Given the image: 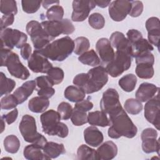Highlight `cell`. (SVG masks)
<instances>
[{
	"label": "cell",
	"instance_id": "obj_31",
	"mask_svg": "<svg viewBox=\"0 0 160 160\" xmlns=\"http://www.w3.org/2000/svg\"><path fill=\"white\" fill-rule=\"evenodd\" d=\"M137 82L136 76L133 74H128L122 76L118 81L119 86L126 92L132 91Z\"/></svg>",
	"mask_w": 160,
	"mask_h": 160
},
{
	"label": "cell",
	"instance_id": "obj_58",
	"mask_svg": "<svg viewBox=\"0 0 160 160\" xmlns=\"http://www.w3.org/2000/svg\"><path fill=\"white\" fill-rule=\"evenodd\" d=\"M4 119L2 118H1V123H2V128H1V132H2V131H4V128H5V124H4Z\"/></svg>",
	"mask_w": 160,
	"mask_h": 160
},
{
	"label": "cell",
	"instance_id": "obj_2",
	"mask_svg": "<svg viewBox=\"0 0 160 160\" xmlns=\"http://www.w3.org/2000/svg\"><path fill=\"white\" fill-rule=\"evenodd\" d=\"M74 42L69 36H65L49 43L44 48L36 50L52 61H62L74 51Z\"/></svg>",
	"mask_w": 160,
	"mask_h": 160
},
{
	"label": "cell",
	"instance_id": "obj_37",
	"mask_svg": "<svg viewBox=\"0 0 160 160\" xmlns=\"http://www.w3.org/2000/svg\"><path fill=\"white\" fill-rule=\"evenodd\" d=\"M63 16V8L59 4L51 6L46 13V16L49 21H60L62 19Z\"/></svg>",
	"mask_w": 160,
	"mask_h": 160
},
{
	"label": "cell",
	"instance_id": "obj_9",
	"mask_svg": "<svg viewBox=\"0 0 160 160\" xmlns=\"http://www.w3.org/2000/svg\"><path fill=\"white\" fill-rule=\"evenodd\" d=\"M26 32L30 36L35 50H40L48 46L52 39L37 21H31L26 25Z\"/></svg>",
	"mask_w": 160,
	"mask_h": 160
},
{
	"label": "cell",
	"instance_id": "obj_49",
	"mask_svg": "<svg viewBox=\"0 0 160 160\" xmlns=\"http://www.w3.org/2000/svg\"><path fill=\"white\" fill-rule=\"evenodd\" d=\"M127 39L131 44H132L139 39L142 38V35L140 31L136 29H129L127 32Z\"/></svg>",
	"mask_w": 160,
	"mask_h": 160
},
{
	"label": "cell",
	"instance_id": "obj_57",
	"mask_svg": "<svg viewBox=\"0 0 160 160\" xmlns=\"http://www.w3.org/2000/svg\"><path fill=\"white\" fill-rule=\"evenodd\" d=\"M94 2L97 6L102 8H106L111 3V1H103V0H95Z\"/></svg>",
	"mask_w": 160,
	"mask_h": 160
},
{
	"label": "cell",
	"instance_id": "obj_54",
	"mask_svg": "<svg viewBox=\"0 0 160 160\" xmlns=\"http://www.w3.org/2000/svg\"><path fill=\"white\" fill-rule=\"evenodd\" d=\"M55 93V90L52 87H46L41 89H39L38 91V95L39 96L44 97L46 98H51Z\"/></svg>",
	"mask_w": 160,
	"mask_h": 160
},
{
	"label": "cell",
	"instance_id": "obj_26",
	"mask_svg": "<svg viewBox=\"0 0 160 160\" xmlns=\"http://www.w3.org/2000/svg\"><path fill=\"white\" fill-rule=\"evenodd\" d=\"M49 105L48 98L42 96L34 97L31 99L28 102V108L33 112L40 113L45 111Z\"/></svg>",
	"mask_w": 160,
	"mask_h": 160
},
{
	"label": "cell",
	"instance_id": "obj_28",
	"mask_svg": "<svg viewBox=\"0 0 160 160\" xmlns=\"http://www.w3.org/2000/svg\"><path fill=\"white\" fill-rule=\"evenodd\" d=\"M109 41L111 46L116 49L131 47V43L125 37L124 34L119 31H116L112 33L109 38Z\"/></svg>",
	"mask_w": 160,
	"mask_h": 160
},
{
	"label": "cell",
	"instance_id": "obj_24",
	"mask_svg": "<svg viewBox=\"0 0 160 160\" xmlns=\"http://www.w3.org/2000/svg\"><path fill=\"white\" fill-rule=\"evenodd\" d=\"M88 122L90 125L106 127L109 126V121L106 114L102 111L89 112L88 114Z\"/></svg>",
	"mask_w": 160,
	"mask_h": 160
},
{
	"label": "cell",
	"instance_id": "obj_47",
	"mask_svg": "<svg viewBox=\"0 0 160 160\" xmlns=\"http://www.w3.org/2000/svg\"><path fill=\"white\" fill-rule=\"evenodd\" d=\"M131 8L129 15L133 18L139 16L143 11V4L139 1H131Z\"/></svg>",
	"mask_w": 160,
	"mask_h": 160
},
{
	"label": "cell",
	"instance_id": "obj_55",
	"mask_svg": "<svg viewBox=\"0 0 160 160\" xmlns=\"http://www.w3.org/2000/svg\"><path fill=\"white\" fill-rule=\"evenodd\" d=\"M32 52V49L29 44L26 43L21 48V55L22 58L25 60H28L31 57Z\"/></svg>",
	"mask_w": 160,
	"mask_h": 160
},
{
	"label": "cell",
	"instance_id": "obj_23",
	"mask_svg": "<svg viewBox=\"0 0 160 160\" xmlns=\"http://www.w3.org/2000/svg\"><path fill=\"white\" fill-rule=\"evenodd\" d=\"M23 154L24 158L29 160L51 159L43 152V148L36 144H31L26 146L24 149Z\"/></svg>",
	"mask_w": 160,
	"mask_h": 160
},
{
	"label": "cell",
	"instance_id": "obj_7",
	"mask_svg": "<svg viewBox=\"0 0 160 160\" xmlns=\"http://www.w3.org/2000/svg\"><path fill=\"white\" fill-rule=\"evenodd\" d=\"M88 81L83 88L86 94H91L101 89L108 81V74L103 66H98L89 70Z\"/></svg>",
	"mask_w": 160,
	"mask_h": 160
},
{
	"label": "cell",
	"instance_id": "obj_19",
	"mask_svg": "<svg viewBox=\"0 0 160 160\" xmlns=\"http://www.w3.org/2000/svg\"><path fill=\"white\" fill-rule=\"evenodd\" d=\"M159 88L149 82H143L140 84L136 92V99L140 102H146L154 97L159 92Z\"/></svg>",
	"mask_w": 160,
	"mask_h": 160
},
{
	"label": "cell",
	"instance_id": "obj_32",
	"mask_svg": "<svg viewBox=\"0 0 160 160\" xmlns=\"http://www.w3.org/2000/svg\"><path fill=\"white\" fill-rule=\"evenodd\" d=\"M0 96L6 95L10 93L16 86V82L10 78H8L5 74L1 72L0 73Z\"/></svg>",
	"mask_w": 160,
	"mask_h": 160
},
{
	"label": "cell",
	"instance_id": "obj_27",
	"mask_svg": "<svg viewBox=\"0 0 160 160\" xmlns=\"http://www.w3.org/2000/svg\"><path fill=\"white\" fill-rule=\"evenodd\" d=\"M43 152L50 158L54 159L66 152L65 148L62 143L47 142L43 148Z\"/></svg>",
	"mask_w": 160,
	"mask_h": 160
},
{
	"label": "cell",
	"instance_id": "obj_14",
	"mask_svg": "<svg viewBox=\"0 0 160 160\" xmlns=\"http://www.w3.org/2000/svg\"><path fill=\"white\" fill-rule=\"evenodd\" d=\"M131 8V1L116 0L109 5V14L114 21H121L129 14Z\"/></svg>",
	"mask_w": 160,
	"mask_h": 160
},
{
	"label": "cell",
	"instance_id": "obj_17",
	"mask_svg": "<svg viewBox=\"0 0 160 160\" xmlns=\"http://www.w3.org/2000/svg\"><path fill=\"white\" fill-rule=\"evenodd\" d=\"M96 49L99 56L100 61L103 65H108L113 59L115 52L109 40L107 38L99 39L96 42Z\"/></svg>",
	"mask_w": 160,
	"mask_h": 160
},
{
	"label": "cell",
	"instance_id": "obj_40",
	"mask_svg": "<svg viewBox=\"0 0 160 160\" xmlns=\"http://www.w3.org/2000/svg\"><path fill=\"white\" fill-rule=\"evenodd\" d=\"M71 120L74 126H79L88 122V115L86 112L79 109H74L72 110Z\"/></svg>",
	"mask_w": 160,
	"mask_h": 160
},
{
	"label": "cell",
	"instance_id": "obj_45",
	"mask_svg": "<svg viewBox=\"0 0 160 160\" xmlns=\"http://www.w3.org/2000/svg\"><path fill=\"white\" fill-rule=\"evenodd\" d=\"M72 110L71 104L66 102H61L58 106V112L63 120H68L71 118Z\"/></svg>",
	"mask_w": 160,
	"mask_h": 160
},
{
	"label": "cell",
	"instance_id": "obj_22",
	"mask_svg": "<svg viewBox=\"0 0 160 160\" xmlns=\"http://www.w3.org/2000/svg\"><path fill=\"white\" fill-rule=\"evenodd\" d=\"M36 86V81H28L24 82L13 92L14 96L18 99L19 104H22L31 95Z\"/></svg>",
	"mask_w": 160,
	"mask_h": 160
},
{
	"label": "cell",
	"instance_id": "obj_52",
	"mask_svg": "<svg viewBox=\"0 0 160 160\" xmlns=\"http://www.w3.org/2000/svg\"><path fill=\"white\" fill-rule=\"evenodd\" d=\"M14 20V14H4L1 18V30L6 29L8 26L12 25Z\"/></svg>",
	"mask_w": 160,
	"mask_h": 160
},
{
	"label": "cell",
	"instance_id": "obj_41",
	"mask_svg": "<svg viewBox=\"0 0 160 160\" xmlns=\"http://www.w3.org/2000/svg\"><path fill=\"white\" fill-rule=\"evenodd\" d=\"M48 76L53 85L60 84L64 77L63 70L58 67L52 68L48 72Z\"/></svg>",
	"mask_w": 160,
	"mask_h": 160
},
{
	"label": "cell",
	"instance_id": "obj_38",
	"mask_svg": "<svg viewBox=\"0 0 160 160\" xmlns=\"http://www.w3.org/2000/svg\"><path fill=\"white\" fill-rule=\"evenodd\" d=\"M74 42V52L77 55H81L84 52H86L90 47V42L89 39L83 36L77 38Z\"/></svg>",
	"mask_w": 160,
	"mask_h": 160
},
{
	"label": "cell",
	"instance_id": "obj_6",
	"mask_svg": "<svg viewBox=\"0 0 160 160\" xmlns=\"http://www.w3.org/2000/svg\"><path fill=\"white\" fill-rule=\"evenodd\" d=\"M19 129L25 141L36 144L42 148L46 144V138L37 131L36 120L34 117L29 114L24 115L19 123Z\"/></svg>",
	"mask_w": 160,
	"mask_h": 160
},
{
	"label": "cell",
	"instance_id": "obj_15",
	"mask_svg": "<svg viewBox=\"0 0 160 160\" xmlns=\"http://www.w3.org/2000/svg\"><path fill=\"white\" fill-rule=\"evenodd\" d=\"M121 106L119 96L116 89L109 88L103 92L100 101V108L102 111L109 114Z\"/></svg>",
	"mask_w": 160,
	"mask_h": 160
},
{
	"label": "cell",
	"instance_id": "obj_39",
	"mask_svg": "<svg viewBox=\"0 0 160 160\" xmlns=\"http://www.w3.org/2000/svg\"><path fill=\"white\" fill-rule=\"evenodd\" d=\"M0 11L5 15L11 14L16 15L18 13L16 1L14 0L0 1Z\"/></svg>",
	"mask_w": 160,
	"mask_h": 160
},
{
	"label": "cell",
	"instance_id": "obj_42",
	"mask_svg": "<svg viewBox=\"0 0 160 160\" xmlns=\"http://www.w3.org/2000/svg\"><path fill=\"white\" fill-rule=\"evenodd\" d=\"M88 22L92 28L95 29H101L104 26L105 19L100 13L94 12L89 16Z\"/></svg>",
	"mask_w": 160,
	"mask_h": 160
},
{
	"label": "cell",
	"instance_id": "obj_48",
	"mask_svg": "<svg viewBox=\"0 0 160 160\" xmlns=\"http://www.w3.org/2000/svg\"><path fill=\"white\" fill-rule=\"evenodd\" d=\"M35 81H36L37 86L39 89L46 88V87H52L54 86L48 76H39L36 78Z\"/></svg>",
	"mask_w": 160,
	"mask_h": 160
},
{
	"label": "cell",
	"instance_id": "obj_18",
	"mask_svg": "<svg viewBox=\"0 0 160 160\" xmlns=\"http://www.w3.org/2000/svg\"><path fill=\"white\" fill-rule=\"evenodd\" d=\"M146 28L148 31V42L154 45L159 49L160 37L159 19L156 17H151L146 22Z\"/></svg>",
	"mask_w": 160,
	"mask_h": 160
},
{
	"label": "cell",
	"instance_id": "obj_20",
	"mask_svg": "<svg viewBox=\"0 0 160 160\" xmlns=\"http://www.w3.org/2000/svg\"><path fill=\"white\" fill-rule=\"evenodd\" d=\"M118 147L114 142L108 141L101 144L96 150V160H110L116 156Z\"/></svg>",
	"mask_w": 160,
	"mask_h": 160
},
{
	"label": "cell",
	"instance_id": "obj_44",
	"mask_svg": "<svg viewBox=\"0 0 160 160\" xmlns=\"http://www.w3.org/2000/svg\"><path fill=\"white\" fill-rule=\"evenodd\" d=\"M18 104V99L13 94L5 96L1 100V108L2 109H14Z\"/></svg>",
	"mask_w": 160,
	"mask_h": 160
},
{
	"label": "cell",
	"instance_id": "obj_33",
	"mask_svg": "<svg viewBox=\"0 0 160 160\" xmlns=\"http://www.w3.org/2000/svg\"><path fill=\"white\" fill-rule=\"evenodd\" d=\"M5 150L9 153H16L20 148V141L15 135H9L4 140Z\"/></svg>",
	"mask_w": 160,
	"mask_h": 160
},
{
	"label": "cell",
	"instance_id": "obj_35",
	"mask_svg": "<svg viewBox=\"0 0 160 160\" xmlns=\"http://www.w3.org/2000/svg\"><path fill=\"white\" fill-rule=\"evenodd\" d=\"M136 75L141 79H151L153 77L154 71L153 65L149 64H136Z\"/></svg>",
	"mask_w": 160,
	"mask_h": 160
},
{
	"label": "cell",
	"instance_id": "obj_51",
	"mask_svg": "<svg viewBox=\"0 0 160 160\" xmlns=\"http://www.w3.org/2000/svg\"><path fill=\"white\" fill-rule=\"evenodd\" d=\"M93 108V104L90 101L86 99L82 100L81 101H79L78 102H76V104L74 105V109H79L84 112H87L89 110H91Z\"/></svg>",
	"mask_w": 160,
	"mask_h": 160
},
{
	"label": "cell",
	"instance_id": "obj_30",
	"mask_svg": "<svg viewBox=\"0 0 160 160\" xmlns=\"http://www.w3.org/2000/svg\"><path fill=\"white\" fill-rule=\"evenodd\" d=\"M78 60L82 64L91 66H96L101 63L100 59L94 49L87 51L80 55Z\"/></svg>",
	"mask_w": 160,
	"mask_h": 160
},
{
	"label": "cell",
	"instance_id": "obj_1",
	"mask_svg": "<svg viewBox=\"0 0 160 160\" xmlns=\"http://www.w3.org/2000/svg\"><path fill=\"white\" fill-rule=\"evenodd\" d=\"M109 121L110 127L108 133L111 138L118 139L121 136L132 138L137 134V127L121 106L109 114Z\"/></svg>",
	"mask_w": 160,
	"mask_h": 160
},
{
	"label": "cell",
	"instance_id": "obj_3",
	"mask_svg": "<svg viewBox=\"0 0 160 160\" xmlns=\"http://www.w3.org/2000/svg\"><path fill=\"white\" fill-rule=\"evenodd\" d=\"M61 116L58 112L50 109L43 112L40 116L42 131L49 136H57L64 138L69 133L68 126L60 122Z\"/></svg>",
	"mask_w": 160,
	"mask_h": 160
},
{
	"label": "cell",
	"instance_id": "obj_11",
	"mask_svg": "<svg viewBox=\"0 0 160 160\" xmlns=\"http://www.w3.org/2000/svg\"><path fill=\"white\" fill-rule=\"evenodd\" d=\"M94 1L76 0L72 1V12L71 19L74 22L84 21L89 16V12L96 7Z\"/></svg>",
	"mask_w": 160,
	"mask_h": 160
},
{
	"label": "cell",
	"instance_id": "obj_56",
	"mask_svg": "<svg viewBox=\"0 0 160 160\" xmlns=\"http://www.w3.org/2000/svg\"><path fill=\"white\" fill-rule=\"evenodd\" d=\"M59 1H42V5L44 8L48 9L51 5H56L59 4Z\"/></svg>",
	"mask_w": 160,
	"mask_h": 160
},
{
	"label": "cell",
	"instance_id": "obj_46",
	"mask_svg": "<svg viewBox=\"0 0 160 160\" xmlns=\"http://www.w3.org/2000/svg\"><path fill=\"white\" fill-rule=\"evenodd\" d=\"M136 63L138 64H149L151 65L154 64V57L153 54L149 52H145L141 53L135 57Z\"/></svg>",
	"mask_w": 160,
	"mask_h": 160
},
{
	"label": "cell",
	"instance_id": "obj_12",
	"mask_svg": "<svg viewBox=\"0 0 160 160\" xmlns=\"http://www.w3.org/2000/svg\"><path fill=\"white\" fill-rule=\"evenodd\" d=\"M158 137V132L153 128H146L144 129L141 133L142 149L146 153H151L157 152H159V139H156Z\"/></svg>",
	"mask_w": 160,
	"mask_h": 160
},
{
	"label": "cell",
	"instance_id": "obj_25",
	"mask_svg": "<svg viewBox=\"0 0 160 160\" xmlns=\"http://www.w3.org/2000/svg\"><path fill=\"white\" fill-rule=\"evenodd\" d=\"M86 94L82 88L77 86H68L64 92V97L72 102H78L82 101L86 97Z\"/></svg>",
	"mask_w": 160,
	"mask_h": 160
},
{
	"label": "cell",
	"instance_id": "obj_5",
	"mask_svg": "<svg viewBox=\"0 0 160 160\" xmlns=\"http://www.w3.org/2000/svg\"><path fill=\"white\" fill-rule=\"evenodd\" d=\"M132 58V47L116 49L113 59L106 66L108 74L112 78L118 77L129 69Z\"/></svg>",
	"mask_w": 160,
	"mask_h": 160
},
{
	"label": "cell",
	"instance_id": "obj_4",
	"mask_svg": "<svg viewBox=\"0 0 160 160\" xmlns=\"http://www.w3.org/2000/svg\"><path fill=\"white\" fill-rule=\"evenodd\" d=\"M1 66H6L10 74L18 79L25 80L30 76L28 69L20 61L18 55L9 49H1Z\"/></svg>",
	"mask_w": 160,
	"mask_h": 160
},
{
	"label": "cell",
	"instance_id": "obj_43",
	"mask_svg": "<svg viewBox=\"0 0 160 160\" xmlns=\"http://www.w3.org/2000/svg\"><path fill=\"white\" fill-rule=\"evenodd\" d=\"M41 4V1L23 0L21 1V5L23 11L28 14H32L37 12L38 10L39 9Z\"/></svg>",
	"mask_w": 160,
	"mask_h": 160
},
{
	"label": "cell",
	"instance_id": "obj_8",
	"mask_svg": "<svg viewBox=\"0 0 160 160\" xmlns=\"http://www.w3.org/2000/svg\"><path fill=\"white\" fill-rule=\"evenodd\" d=\"M1 48L13 49L14 48L21 49L27 42V35L18 29L6 28L0 32Z\"/></svg>",
	"mask_w": 160,
	"mask_h": 160
},
{
	"label": "cell",
	"instance_id": "obj_10",
	"mask_svg": "<svg viewBox=\"0 0 160 160\" xmlns=\"http://www.w3.org/2000/svg\"><path fill=\"white\" fill-rule=\"evenodd\" d=\"M41 24L52 40L61 34L66 35L72 34L75 30L71 21L68 19H62L60 21H44Z\"/></svg>",
	"mask_w": 160,
	"mask_h": 160
},
{
	"label": "cell",
	"instance_id": "obj_50",
	"mask_svg": "<svg viewBox=\"0 0 160 160\" xmlns=\"http://www.w3.org/2000/svg\"><path fill=\"white\" fill-rule=\"evenodd\" d=\"M87 73H80L77 74L73 79L72 82L74 84L83 89L88 81Z\"/></svg>",
	"mask_w": 160,
	"mask_h": 160
},
{
	"label": "cell",
	"instance_id": "obj_16",
	"mask_svg": "<svg viewBox=\"0 0 160 160\" xmlns=\"http://www.w3.org/2000/svg\"><path fill=\"white\" fill-rule=\"evenodd\" d=\"M29 68L36 73H47L52 68V64L48 59L34 50L28 61Z\"/></svg>",
	"mask_w": 160,
	"mask_h": 160
},
{
	"label": "cell",
	"instance_id": "obj_13",
	"mask_svg": "<svg viewBox=\"0 0 160 160\" xmlns=\"http://www.w3.org/2000/svg\"><path fill=\"white\" fill-rule=\"evenodd\" d=\"M159 92L148 100L144 106V117L146 120L159 130Z\"/></svg>",
	"mask_w": 160,
	"mask_h": 160
},
{
	"label": "cell",
	"instance_id": "obj_53",
	"mask_svg": "<svg viewBox=\"0 0 160 160\" xmlns=\"http://www.w3.org/2000/svg\"><path fill=\"white\" fill-rule=\"evenodd\" d=\"M18 116V110L16 108H14L12 111H10L9 112L3 114L1 117L8 124H11L12 122H14Z\"/></svg>",
	"mask_w": 160,
	"mask_h": 160
},
{
	"label": "cell",
	"instance_id": "obj_21",
	"mask_svg": "<svg viewBox=\"0 0 160 160\" xmlns=\"http://www.w3.org/2000/svg\"><path fill=\"white\" fill-rule=\"evenodd\" d=\"M84 138L85 142L92 147H98L104 139L102 132L94 126L88 127L84 129Z\"/></svg>",
	"mask_w": 160,
	"mask_h": 160
},
{
	"label": "cell",
	"instance_id": "obj_36",
	"mask_svg": "<svg viewBox=\"0 0 160 160\" xmlns=\"http://www.w3.org/2000/svg\"><path fill=\"white\" fill-rule=\"evenodd\" d=\"M124 107L127 112L133 115L139 114L142 109V104L141 102L134 98L127 99L124 102Z\"/></svg>",
	"mask_w": 160,
	"mask_h": 160
},
{
	"label": "cell",
	"instance_id": "obj_34",
	"mask_svg": "<svg viewBox=\"0 0 160 160\" xmlns=\"http://www.w3.org/2000/svg\"><path fill=\"white\" fill-rule=\"evenodd\" d=\"M78 159L81 160H96V151L85 144L81 145L77 150Z\"/></svg>",
	"mask_w": 160,
	"mask_h": 160
},
{
	"label": "cell",
	"instance_id": "obj_29",
	"mask_svg": "<svg viewBox=\"0 0 160 160\" xmlns=\"http://www.w3.org/2000/svg\"><path fill=\"white\" fill-rule=\"evenodd\" d=\"M131 46L132 58H135L136 56L145 52H151L154 49L152 46L148 41L143 38L131 44Z\"/></svg>",
	"mask_w": 160,
	"mask_h": 160
}]
</instances>
